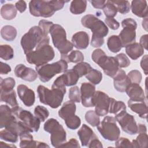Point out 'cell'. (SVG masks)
Here are the masks:
<instances>
[{
  "label": "cell",
  "instance_id": "cell-30",
  "mask_svg": "<svg viewBox=\"0 0 148 148\" xmlns=\"http://www.w3.org/2000/svg\"><path fill=\"white\" fill-rule=\"evenodd\" d=\"M61 56V59L65 61L67 63H79L82 62L84 58L83 53L79 50H73L69 54Z\"/></svg>",
  "mask_w": 148,
  "mask_h": 148
},
{
  "label": "cell",
  "instance_id": "cell-23",
  "mask_svg": "<svg viewBox=\"0 0 148 148\" xmlns=\"http://www.w3.org/2000/svg\"><path fill=\"white\" fill-rule=\"evenodd\" d=\"M132 12L139 17H147V3L145 0H134L131 2Z\"/></svg>",
  "mask_w": 148,
  "mask_h": 148
},
{
  "label": "cell",
  "instance_id": "cell-5",
  "mask_svg": "<svg viewBox=\"0 0 148 148\" xmlns=\"http://www.w3.org/2000/svg\"><path fill=\"white\" fill-rule=\"evenodd\" d=\"M35 69L40 80L42 82H47L56 75L66 71L68 69V63L61 59L52 64L36 66Z\"/></svg>",
  "mask_w": 148,
  "mask_h": 148
},
{
  "label": "cell",
  "instance_id": "cell-19",
  "mask_svg": "<svg viewBox=\"0 0 148 148\" xmlns=\"http://www.w3.org/2000/svg\"><path fill=\"white\" fill-rule=\"evenodd\" d=\"M125 92L130 99L134 101H145V95L142 87L136 83H131L127 88Z\"/></svg>",
  "mask_w": 148,
  "mask_h": 148
},
{
  "label": "cell",
  "instance_id": "cell-59",
  "mask_svg": "<svg viewBox=\"0 0 148 148\" xmlns=\"http://www.w3.org/2000/svg\"><path fill=\"white\" fill-rule=\"evenodd\" d=\"M16 8L20 13L24 12L27 9V4L24 1H18L15 4Z\"/></svg>",
  "mask_w": 148,
  "mask_h": 148
},
{
  "label": "cell",
  "instance_id": "cell-40",
  "mask_svg": "<svg viewBox=\"0 0 148 148\" xmlns=\"http://www.w3.org/2000/svg\"><path fill=\"white\" fill-rule=\"evenodd\" d=\"M18 136V135L16 133L6 128L0 132V138L1 139L12 143H16L17 142Z\"/></svg>",
  "mask_w": 148,
  "mask_h": 148
},
{
  "label": "cell",
  "instance_id": "cell-50",
  "mask_svg": "<svg viewBox=\"0 0 148 148\" xmlns=\"http://www.w3.org/2000/svg\"><path fill=\"white\" fill-rule=\"evenodd\" d=\"M53 23L51 21L46 20H41L39 22L38 27L41 29L43 34L46 36H48L50 28L53 25Z\"/></svg>",
  "mask_w": 148,
  "mask_h": 148
},
{
  "label": "cell",
  "instance_id": "cell-29",
  "mask_svg": "<svg viewBox=\"0 0 148 148\" xmlns=\"http://www.w3.org/2000/svg\"><path fill=\"white\" fill-rule=\"evenodd\" d=\"M1 101L5 102L9 105L12 108H14L18 106L16 99V95L14 90H12L8 92H0Z\"/></svg>",
  "mask_w": 148,
  "mask_h": 148
},
{
  "label": "cell",
  "instance_id": "cell-44",
  "mask_svg": "<svg viewBox=\"0 0 148 148\" xmlns=\"http://www.w3.org/2000/svg\"><path fill=\"white\" fill-rule=\"evenodd\" d=\"M86 121L92 127H97L100 123L99 116L94 110H89L85 114Z\"/></svg>",
  "mask_w": 148,
  "mask_h": 148
},
{
  "label": "cell",
  "instance_id": "cell-56",
  "mask_svg": "<svg viewBox=\"0 0 148 148\" xmlns=\"http://www.w3.org/2000/svg\"><path fill=\"white\" fill-rule=\"evenodd\" d=\"M87 147H88L102 148V147H103V146H102L101 142L98 139V137L97 136H95L89 142V143L87 145Z\"/></svg>",
  "mask_w": 148,
  "mask_h": 148
},
{
  "label": "cell",
  "instance_id": "cell-55",
  "mask_svg": "<svg viewBox=\"0 0 148 148\" xmlns=\"http://www.w3.org/2000/svg\"><path fill=\"white\" fill-rule=\"evenodd\" d=\"M61 147H80L78 141L75 138H71L68 142L63 143Z\"/></svg>",
  "mask_w": 148,
  "mask_h": 148
},
{
  "label": "cell",
  "instance_id": "cell-4",
  "mask_svg": "<svg viewBox=\"0 0 148 148\" xmlns=\"http://www.w3.org/2000/svg\"><path fill=\"white\" fill-rule=\"evenodd\" d=\"M49 33L54 46L58 50L61 55L68 54L72 50L73 45L72 42L66 39V31L61 25L53 24L50 28Z\"/></svg>",
  "mask_w": 148,
  "mask_h": 148
},
{
  "label": "cell",
  "instance_id": "cell-8",
  "mask_svg": "<svg viewBox=\"0 0 148 148\" xmlns=\"http://www.w3.org/2000/svg\"><path fill=\"white\" fill-rule=\"evenodd\" d=\"M97 127L102 137L106 140L116 141L120 136V130L114 117L106 116Z\"/></svg>",
  "mask_w": 148,
  "mask_h": 148
},
{
  "label": "cell",
  "instance_id": "cell-33",
  "mask_svg": "<svg viewBox=\"0 0 148 148\" xmlns=\"http://www.w3.org/2000/svg\"><path fill=\"white\" fill-rule=\"evenodd\" d=\"M1 35L3 39L12 41L16 37L17 30L12 25H5L1 29Z\"/></svg>",
  "mask_w": 148,
  "mask_h": 148
},
{
  "label": "cell",
  "instance_id": "cell-62",
  "mask_svg": "<svg viewBox=\"0 0 148 148\" xmlns=\"http://www.w3.org/2000/svg\"><path fill=\"white\" fill-rule=\"evenodd\" d=\"M147 132V128L145 124H139L138 125L137 133H146Z\"/></svg>",
  "mask_w": 148,
  "mask_h": 148
},
{
  "label": "cell",
  "instance_id": "cell-48",
  "mask_svg": "<svg viewBox=\"0 0 148 148\" xmlns=\"http://www.w3.org/2000/svg\"><path fill=\"white\" fill-rule=\"evenodd\" d=\"M131 83L139 84L142 80V76L140 71L138 70H132L127 75Z\"/></svg>",
  "mask_w": 148,
  "mask_h": 148
},
{
  "label": "cell",
  "instance_id": "cell-15",
  "mask_svg": "<svg viewBox=\"0 0 148 148\" xmlns=\"http://www.w3.org/2000/svg\"><path fill=\"white\" fill-rule=\"evenodd\" d=\"M17 91L20 99L26 106L30 107L34 105L35 95L32 90L24 84H20L17 86Z\"/></svg>",
  "mask_w": 148,
  "mask_h": 148
},
{
  "label": "cell",
  "instance_id": "cell-49",
  "mask_svg": "<svg viewBox=\"0 0 148 148\" xmlns=\"http://www.w3.org/2000/svg\"><path fill=\"white\" fill-rule=\"evenodd\" d=\"M115 58L120 68H126L130 65V60L124 53H120L117 54Z\"/></svg>",
  "mask_w": 148,
  "mask_h": 148
},
{
  "label": "cell",
  "instance_id": "cell-20",
  "mask_svg": "<svg viewBox=\"0 0 148 148\" xmlns=\"http://www.w3.org/2000/svg\"><path fill=\"white\" fill-rule=\"evenodd\" d=\"M17 117L13 114L12 108L6 105L0 106V128H5Z\"/></svg>",
  "mask_w": 148,
  "mask_h": 148
},
{
  "label": "cell",
  "instance_id": "cell-17",
  "mask_svg": "<svg viewBox=\"0 0 148 148\" xmlns=\"http://www.w3.org/2000/svg\"><path fill=\"white\" fill-rule=\"evenodd\" d=\"M114 88L121 92L125 91L128 86L131 84V82L125 74V72L120 69L116 75L113 77Z\"/></svg>",
  "mask_w": 148,
  "mask_h": 148
},
{
  "label": "cell",
  "instance_id": "cell-58",
  "mask_svg": "<svg viewBox=\"0 0 148 148\" xmlns=\"http://www.w3.org/2000/svg\"><path fill=\"white\" fill-rule=\"evenodd\" d=\"M147 60H148L147 55L146 54L142 57V58L140 61V66L142 68L143 72L146 75H147V71H148V69H147Z\"/></svg>",
  "mask_w": 148,
  "mask_h": 148
},
{
  "label": "cell",
  "instance_id": "cell-32",
  "mask_svg": "<svg viewBox=\"0 0 148 148\" xmlns=\"http://www.w3.org/2000/svg\"><path fill=\"white\" fill-rule=\"evenodd\" d=\"M107 46L109 50L113 53H117L123 47L121 40L117 35L110 36L107 40Z\"/></svg>",
  "mask_w": 148,
  "mask_h": 148
},
{
  "label": "cell",
  "instance_id": "cell-51",
  "mask_svg": "<svg viewBox=\"0 0 148 148\" xmlns=\"http://www.w3.org/2000/svg\"><path fill=\"white\" fill-rule=\"evenodd\" d=\"M116 147H132L131 142L126 138H119L115 142Z\"/></svg>",
  "mask_w": 148,
  "mask_h": 148
},
{
  "label": "cell",
  "instance_id": "cell-34",
  "mask_svg": "<svg viewBox=\"0 0 148 148\" xmlns=\"http://www.w3.org/2000/svg\"><path fill=\"white\" fill-rule=\"evenodd\" d=\"M126 110V106L123 101H116L113 98H110L109 112L116 115L120 112Z\"/></svg>",
  "mask_w": 148,
  "mask_h": 148
},
{
  "label": "cell",
  "instance_id": "cell-2",
  "mask_svg": "<svg viewBox=\"0 0 148 148\" xmlns=\"http://www.w3.org/2000/svg\"><path fill=\"white\" fill-rule=\"evenodd\" d=\"M65 1H41L32 0L29 3V12L35 17H50L55 12L61 9L65 2Z\"/></svg>",
  "mask_w": 148,
  "mask_h": 148
},
{
  "label": "cell",
  "instance_id": "cell-36",
  "mask_svg": "<svg viewBox=\"0 0 148 148\" xmlns=\"http://www.w3.org/2000/svg\"><path fill=\"white\" fill-rule=\"evenodd\" d=\"M91 69L92 68L88 63L83 61L77 63L73 68V69L79 75V77L87 75Z\"/></svg>",
  "mask_w": 148,
  "mask_h": 148
},
{
  "label": "cell",
  "instance_id": "cell-31",
  "mask_svg": "<svg viewBox=\"0 0 148 148\" xmlns=\"http://www.w3.org/2000/svg\"><path fill=\"white\" fill-rule=\"evenodd\" d=\"M87 1L85 0H74L71 2L70 12L74 14H80L85 12Z\"/></svg>",
  "mask_w": 148,
  "mask_h": 148
},
{
  "label": "cell",
  "instance_id": "cell-42",
  "mask_svg": "<svg viewBox=\"0 0 148 148\" xmlns=\"http://www.w3.org/2000/svg\"><path fill=\"white\" fill-rule=\"evenodd\" d=\"M14 51L12 47L8 45L0 46V57L5 60H9L13 57Z\"/></svg>",
  "mask_w": 148,
  "mask_h": 148
},
{
  "label": "cell",
  "instance_id": "cell-12",
  "mask_svg": "<svg viewBox=\"0 0 148 148\" xmlns=\"http://www.w3.org/2000/svg\"><path fill=\"white\" fill-rule=\"evenodd\" d=\"M110 98L104 92L95 91L92 98L93 106L95 112L99 116H103L109 113Z\"/></svg>",
  "mask_w": 148,
  "mask_h": 148
},
{
  "label": "cell",
  "instance_id": "cell-14",
  "mask_svg": "<svg viewBox=\"0 0 148 148\" xmlns=\"http://www.w3.org/2000/svg\"><path fill=\"white\" fill-rule=\"evenodd\" d=\"M81 101L83 106L86 108L93 107L92 98L95 92V86L90 83H83L80 87Z\"/></svg>",
  "mask_w": 148,
  "mask_h": 148
},
{
  "label": "cell",
  "instance_id": "cell-39",
  "mask_svg": "<svg viewBox=\"0 0 148 148\" xmlns=\"http://www.w3.org/2000/svg\"><path fill=\"white\" fill-rule=\"evenodd\" d=\"M148 143V137L147 133H139L135 140L131 142L132 147H146Z\"/></svg>",
  "mask_w": 148,
  "mask_h": 148
},
{
  "label": "cell",
  "instance_id": "cell-7",
  "mask_svg": "<svg viewBox=\"0 0 148 148\" xmlns=\"http://www.w3.org/2000/svg\"><path fill=\"white\" fill-rule=\"evenodd\" d=\"M47 36L44 35L42 31L38 26L31 27L21 38V45L26 54L34 50L41 42Z\"/></svg>",
  "mask_w": 148,
  "mask_h": 148
},
{
  "label": "cell",
  "instance_id": "cell-41",
  "mask_svg": "<svg viewBox=\"0 0 148 148\" xmlns=\"http://www.w3.org/2000/svg\"><path fill=\"white\" fill-rule=\"evenodd\" d=\"M103 11L106 17H114L117 13L116 6L112 1H106L103 8Z\"/></svg>",
  "mask_w": 148,
  "mask_h": 148
},
{
  "label": "cell",
  "instance_id": "cell-24",
  "mask_svg": "<svg viewBox=\"0 0 148 148\" xmlns=\"http://www.w3.org/2000/svg\"><path fill=\"white\" fill-rule=\"evenodd\" d=\"M128 107L132 111L137 113L142 119H147V106L145 101H134L129 99L128 101Z\"/></svg>",
  "mask_w": 148,
  "mask_h": 148
},
{
  "label": "cell",
  "instance_id": "cell-1",
  "mask_svg": "<svg viewBox=\"0 0 148 148\" xmlns=\"http://www.w3.org/2000/svg\"><path fill=\"white\" fill-rule=\"evenodd\" d=\"M49 42L50 38L47 36L38 45L35 50L26 54L27 61L38 66L51 61L54 58L55 53L53 48L49 45Z\"/></svg>",
  "mask_w": 148,
  "mask_h": 148
},
{
  "label": "cell",
  "instance_id": "cell-18",
  "mask_svg": "<svg viewBox=\"0 0 148 148\" xmlns=\"http://www.w3.org/2000/svg\"><path fill=\"white\" fill-rule=\"evenodd\" d=\"M19 136L20 147H49V146L44 142L34 140L30 132L23 133Z\"/></svg>",
  "mask_w": 148,
  "mask_h": 148
},
{
  "label": "cell",
  "instance_id": "cell-46",
  "mask_svg": "<svg viewBox=\"0 0 148 148\" xmlns=\"http://www.w3.org/2000/svg\"><path fill=\"white\" fill-rule=\"evenodd\" d=\"M34 114L40 120V121L43 122L49 116V112L46 108L43 106L38 105L34 109Z\"/></svg>",
  "mask_w": 148,
  "mask_h": 148
},
{
  "label": "cell",
  "instance_id": "cell-53",
  "mask_svg": "<svg viewBox=\"0 0 148 148\" xmlns=\"http://www.w3.org/2000/svg\"><path fill=\"white\" fill-rule=\"evenodd\" d=\"M106 54L105 53L100 49H95L91 54V58L93 60V61L94 62H95L96 64L98 62V61L103 56H105Z\"/></svg>",
  "mask_w": 148,
  "mask_h": 148
},
{
  "label": "cell",
  "instance_id": "cell-45",
  "mask_svg": "<svg viewBox=\"0 0 148 148\" xmlns=\"http://www.w3.org/2000/svg\"><path fill=\"white\" fill-rule=\"evenodd\" d=\"M68 128L71 130H76L79 127L81 124L80 119L76 115H73L64 120Z\"/></svg>",
  "mask_w": 148,
  "mask_h": 148
},
{
  "label": "cell",
  "instance_id": "cell-6",
  "mask_svg": "<svg viewBox=\"0 0 148 148\" xmlns=\"http://www.w3.org/2000/svg\"><path fill=\"white\" fill-rule=\"evenodd\" d=\"M44 130L51 134L50 141L54 147H60L66 142V131L56 119L47 120L44 124Z\"/></svg>",
  "mask_w": 148,
  "mask_h": 148
},
{
  "label": "cell",
  "instance_id": "cell-28",
  "mask_svg": "<svg viewBox=\"0 0 148 148\" xmlns=\"http://www.w3.org/2000/svg\"><path fill=\"white\" fill-rule=\"evenodd\" d=\"M1 15L5 20H13L17 15L16 6L12 3L3 5L1 9Z\"/></svg>",
  "mask_w": 148,
  "mask_h": 148
},
{
  "label": "cell",
  "instance_id": "cell-38",
  "mask_svg": "<svg viewBox=\"0 0 148 148\" xmlns=\"http://www.w3.org/2000/svg\"><path fill=\"white\" fill-rule=\"evenodd\" d=\"M64 75L66 82V86H71L76 84L80 78L76 72L73 69L66 70L64 72Z\"/></svg>",
  "mask_w": 148,
  "mask_h": 148
},
{
  "label": "cell",
  "instance_id": "cell-43",
  "mask_svg": "<svg viewBox=\"0 0 148 148\" xmlns=\"http://www.w3.org/2000/svg\"><path fill=\"white\" fill-rule=\"evenodd\" d=\"M116 6L117 12L121 14H126L131 10V5L128 1H112Z\"/></svg>",
  "mask_w": 148,
  "mask_h": 148
},
{
  "label": "cell",
  "instance_id": "cell-25",
  "mask_svg": "<svg viewBox=\"0 0 148 148\" xmlns=\"http://www.w3.org/2000/svg\"><path fill=\"white\" fill-rule=\"evenodd\" d=\"M77 135L83 146H87L91 140L96 136L92 130L85 124L78 130Z\"/></svg>",
  "mask_w": 148,
  "mask_h": 148
},
{
  "label": "cell",
  "instance_id": "cell-54",
  "mask_svg": "<svg viewBox=\"0 0 148 148\" xmlns=\"http://www.w3.org/2000/svg\"><path fill=\"white\" fill-rule=\"evenodd\" d=\"M104 43V39L103 38L92 37L91 40V45L94 47H99Z\"/></svg>",
  "mask_w": 148,
  "mask_h": 148
},
{
  "label": "cell",
  "instance_id": "cell-9",
  "mask_svg": "<svg viewBox=\"0 0 148 148\" xmlns=\"http://www.w3.org/2000/svg\"><path fill=\"white\" fill-rule=\"evenodd\" d=\"M123 29L119 34V37L121 40L123 47L135 42L137 23L131 18H127L121 21Z\"/></svg>",
  "mask_w": 148,
  "mask_h": 148
},
{
  "label": "cell",
  "instance_id": "cell-61",
  "mask_svg": "<svg viewBox=\"0 0 148 148\" xmlns=\"http://www.w3.org/2000/svg\"><path fill=\"white\" fill-rule=\"evenodd\" d=\"M147 37L148 35L147 34L142 35L140 38L139 42V44L143 47V49H145L146 50L147 49Z\"/></svg>",
  "mask_w": 148,
  "mask_h": 148
},
{
  "label": "cell",
  "instance_id": "cell-10",
  "mask_svg": "<svg viewBox=\"0 0 148 148\" xmlns=\"http://www.w3.org/2000/svg\"><path fill=\"white\" fill-rule=\"evenodd\" d=\"M12 110L16 117L29 129L31 132H37L39 130L40 120L29 111L23 109L19 106L12 108Z\"/></svg>",
  "mask_w": 148,
  "mask_h": 148
},
{
  "label": "cell",
  "instance_id": "cell-16",
  "mask_svg": "<svg viewBox=\"0 0 148 148\" xmlns=\"http://www.w3.org/2000/svg\"><path fill=\"white\" fill-rule=\"evenodd\" d=\"M15 75L17 77H20L21 79L28 81L33 82L36 80L38 77V73L36 71L31 68L27 67L24 64H18L14 69Z\"/></svg>",
  "mask_w": 148,
  "mask_h": 148
},
{
  "label": "cell",
  "instance_id": "cell-3",
  "mask_svg": "<svg viewBox=\"0 0 148 148\" xmlns=\"http://www.w3.org/2000/svg\"><path fill=\"white\" fill-rule=\"evenodd\" d=\"M37 92L41 103L56 109L61 105L66 88L51 87V90H49L42 85H39L37 88Z\"/></svg>",
  "mask_w": 148,
  "mask_h": 148
},
{
  "label": "cell",
  "instance_id": "cell-11",
  "mask_svg": "<svg viewBox=\"0 0 148 148\" xmlns=\"http://www.w3.org/2000/svg\"><path fill=\"white\" fill-rule=\"evenodd\" d=\"M115 119L125 132L130 135H134L137 133L138 125L135 119L132 115L127 113L126 110L117 114Z\"/></svg>",
  "mask_w": 148,
  "mask_h": 148
},
{
  "label": "cell",
  "instance_id": "cell-47",
  "mask_svg": "<svg viewBox=\"0 0 148 148\" xmlns=\"http://www.w3.org/2000/svg\"><path fill=\"white\" fill-rule=\"evenodd\" d=\"M69 98L73 102L79 103L81 101L80 91L77 86H73L70 88L69 91Z\"/></svg>",
  "mask_w": 148,
  "mask_h": 148
},
{
  "label": "cell",
  "instance_id": "cell-64",
  "mask_svg": "<svg viewBox=\"0 0 148 148\" xmlns=\"http://www.w3.org/2000/svg\"><path fill=\"white\" fill-rule=\"evenodd\" d=\"M0 143H0V147H16V146H14V145H8V144H6V143H4V142H2V141H1Z\"/></svg>",
  "mask_w": 148,
  "mask_h": 148
},
{
  "label": "cell",
  "instance_id": "cell-57",
  "mask_svg": "<svg viewBox=\"0 0 148 148\" xmlns=\"http://www.w3.org/2000/svg\"><path fill=\"white\" fill-rule=\"evenodd\" d=\"M11 67L7 64L1 62L0 65V73L1 75H6L11 71Z\"/></svg>",
  "mask_w": 148,
  "mask_h": 148
},
{
  "label": "cell",
  "instance_id": "cell-22",
  "mask_svg": "<svg viewBox=\"0 0 148 148\" xmlns=\"http://www.w3.org/2000/svg\"><path fill=\"white\" fill-rule=\"evenodd\" d=\"M92 32V37L103 38L106 36L109 32L108 28L105 23L98 18L93 22L88 28Z\"/></svg>",
  "mask_w": 148,
  "mask_h": 148
},
{
  "label": "cell",
  "instance_id": "cell-27",
  "mask_svg": "<svg viewBox=\"0 0 148 148\" xmlns=\"http://www.w3.org/2000/svg\"><path fill=\"white\" fill-rule=\"evenodd\" d=\"M76 107L75 102L68 101L65 102L61 108L58 111V116L61 119L65 120L68 117L75 114Z\"/></svg>",
  "mask_w": 148,
  "mask_h": 148
},
{
  "label": "cell",
  "instance_id": "cell-63",
  "mask_svg": "<svg viewBox=\"0 0 148 148\" xmlns=\"http://www.w3.org/2000/svg\"><path fill=\"white\" fill-rule=\"evenodd\" d=\"M142 26L146 31H147V17L144 18V19L143 20Z\"/></svg>",
  "mask_w": 148,
  "mask_h": 148
},
{
  "label": "cell",
  "instance_id": "cell-60",
  "mask_svg": "<svg viewBox=\"0 0 148 148\" xmlns=\"http://www.w3.org/2000/svg\"><path fill=\"white\" fill-rule=\"evenodd\" d=\"M106 1L97 0V1H90L92 6L96 9H103Z\"/></svg>",
  "mask_w": 148,
  "mask_h": 148
},
{
  "label": "cell",
  "instance_id": "cell-52",
  "mask_svg": "<svg viewBox=\"0 0 148 148\" xmlns=\"http://www.w3.org/2000/svg\"><path fill=\"white\" fill-rule=\"evenodd\" d=\"M105 22L110 28L113 30L117 29L120 27L119 23L114 18L112 17H106L105 19Z\"/></svg>",
  "mask_w": 148,
  "mask_h": 148
},
{
  "label": "cell",
  "instance_id": "cell-21",
  "mask_svg": "<svg viewBox=\"0 0 148 148\" xmlns=\"http://www.w3.org/2000/svg\"><path fill=\"white\" fill-rule=\"evenodd\" d=\"M72 43L76 49H85L89 45V36L84 31H79L72 36Z\"/></svg>",
  "mask_w": 148,
  "mask_h": 148
},
{
  "label": "cell",
  "instance_id": "cell-26",
  "mask_svg": "<svg viewBox=\"0 0 148 148\" xmlns=\"http://www.w3.org/2000/svg\"><path fill=\"white\" fill-rule=\"evenodd\" d=\"M125 52L131 59L135 60L143 54L144 49L139 43L134 42L125 47Z\"/></svg>",
  "mask_w": 148,
  "mask_h": 148
},
{
  "label": "cell",
  "instance_id": "cell-35",
  "mask_svg": "<svg viewBox=\"0 0 148 148\" xmlns=\"http://www.w3.org/2000/svg\"><path fill=\"white\" fill-rule=\"evenodd\" d=\"M0 80V92H8L13 90L16 82L13 77H9L4 79L1 77Z\"/></svg>",
  "mask_w": 148,
  "mask_h": 148
},
{
  "label": "cell",
  "instance_id": "cell-37",
  "mask_svg": "<svg viewBox=\"0 0 148 148\" xmlns=\"http://www.w3.org/2000/svg\"><path fill=\"white\" fill-rule=\"evenodd\" d=\"M85 76L86 79L93 84H98L102 79V73L95 69L92 68Z\"/></svg>",
  "mask_w": 148,
  "mask_h": 148
},
{
  "label": "cell",
  "instance_id": "cell-13",
  "mask_svg": "<svg viewBox=\"0 0 148 148\" xmlns=\"http://www.w3.org/2000/svg\"><path fill=\"white\" fill-rule=\"evenodd\" d=\"M106 75L113 77L118 72L120 68L114 57L103 56L97 63Z\"/></svg>",
  "mask_w": 148,
  "mask_h": 148
}]
</instances>
